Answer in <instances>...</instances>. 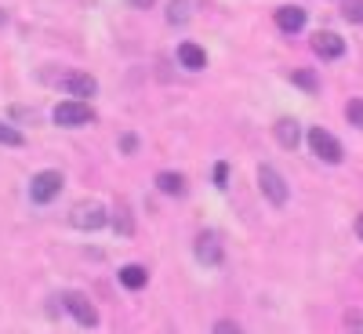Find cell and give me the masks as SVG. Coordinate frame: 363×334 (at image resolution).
<instances>
[{
  "mask_svg": "<svg viewBox=\"0 0 363 334\" xmlns=\"http://www.w3.org/2000/svg\"><path fill=\"white\" fill-rule=\"evenodd\" d=\"M109 222V211L99 204V200H84V204H77L73 211H69V226L73 229H84V233H95V229H102Z\"/></svg>",
  "mask_w": 363,
  "mask_h": 334,
  "instance_id": "cell-1",
  "label": "cell"
},
{
  "mask_svg": "<svg viewBox=\"0 0 363 334\" xmlns=\"http://www.w3.org/2000/svg\"><path fill=\"white\" fill-rule=\"evenodd\" d=\"M258 189H262V196H265L272 207H284V204H287V196H291L284 174H280L277 167H269V164H262V167H258Z\"/></svg>",
  "mask_w": 363,
  "mask_h": 334,
  "instance_id": "cell-2",
  "label": "cell"
},
{
  "mask_svg": "<svg viewBox=\"0 0 363 334\" xmlns=\"http://www.w3.org/2000/svg\"><path fill=\"white\" fill-rule=\"evenodd\" d=\"M51 116H55L58 128H80V124H91V120H95V109H91L87 102H80V99H66V102L55 106Z\"/></svg>",
  "mask_w": 363,
  "mask_h": 334,
  "instance_id": "cell-3",
  "label": "cell"
},
{
  "mask_svg": "<svg viewBox=\"0 0 363 334\" xmlns=\"http://www.w3.org/2000/svg\"><path fill=\"white\" fill-rule=\"evenodd\" d=\"M309 149H313L323 164H342V160H345L342 142L330 135V131H323V128H309Z\"/></svg>",
  "mask_w": 363,
  "mask_h": 334,
  "instance_id": "cell-4",
  "label": "cell"
},
{
  "mask_svg": "<svg viewBox=\"0 0 363 334\" xmlns=\"http://www.w3.org/2000/svg\"><path fill=\"white\" fill-rule=\"evenodd\" d=\"M58 193H62V174L58 171H37L29 178V200L33 204H51Z\"/></svg>",
  "mask_w": 363,
  "mask_h": 334,
  "instance_id": "cell-5",
  "label": "cell"
},
{
  "mask_svg": "<svg viewBox=\"0 0 363 334\" xmlns=\"http://www.w3.org/2000/svg\"><path fill=\"white\" fill-rule=\"evenodd\" d=\"M62 306L69 309V316H73L80 327H99V309L87 301V294H80V291H66V294H62Z\"/></svg>",
  "mask_w": 363,
  "mask_h": 334,
  "instance_id": "cell-6",
  "label": "cell"
},
{
  "mask_svg": "<svg viewBox=\"0 0 363 334\" xmlns=\"http://www.w3.org/2000/svg\"><path fill=\"white\" fill-rule=\"evenodd\" d=\"M55 84L62 87V91H69L73 99H91V95L99 91V80L91 77V73H80V69H69V73H62V77H58Z\"/></svg>",
  "mask_w": 363,
  "mask_h": 334,
  "instance_id": "cell-7",
  "label": "cell"
},
{
  "mask_svg": "<svg viewBox=\"0 0 363 334\" xmlns=\"http://www.w3.org/2000/svg\"><path fill=\"white\" fill-rule=\"evenodd\" d=\"M196 258L203 262V265H222V258H225V251H222V236L215 233V229H203L200 236H196Z\"/></svg>",
  "mask_w": 363,
  "mask_h": 334,
  "instance_id": "cell-8",
  "label": "cell"
},
{
  "mask_svg": "<svg viewBox=\"0 0 363 334\" xmlns=\"http://www.w3.org/2000/svg\"><path fill=\"white\" fill-rule=\"evenodd\" d=\"M313 51H316L320 58H342V55H345V40H342L338 33H327V29H323V33L313 37Z\"/></svg>",
  "mask_w": 363,
  "mask_h": 334,
  "instance_id": "cell-9",
  "label": "cell"
},
{
  "mask_svg": "<svg viewBox=\"0 0 363 334\" xmlns=\"http://www.w3.org/2000/svg\"><path fill=\"white\" fill-rule=\"evenodd\" d=\"M277 26L284 29V33H298L301 26H306V8H298V4H284V8H277Z\"/></svg>",
  "mask_w": 363,
  "mask_h": 334,
  "instance_id": "cell-10",
  "label": "cell"
},
{
  "mask_svg": "<svg viewBox=\"0 0 363 334\" xmlns=\"http://www.w3.org/2000/svg\"><path fill=\"white\" fill-rule=\"evenodd\" d=\"M178 62L186 66V69H203L207 66V55H203V48L200 44H193V40H186V44H178Z\"/></svg>",
  "mask_w": 363,
  "mask_h": 334,
  "instance_id": "cell-11",
  "label": "cell"
},
{
  "mask_svg": "<svg viewBox=\"0 0 363 334\" xmlns=\"http://www.w3.org/2000/svg\"><path fill=\"white\" fill-rule=\"evenodd\" d=\"M157 189L164 196H186V178H182L178 171H160L157 174Z\"/></svg>",
  "mask_w": 363,
  "mask_h": 334,
  "instance_id": "cell-12",
  "label": "cell"
},
{
  "mask_svg": "<svg viewBox=\"0 0 363 334\" xmlns=\"http://www.w3.org/2000/svg\"><path fill=\"white\" fill-rule=\"evenodd\" d=\"M116 280L124 284L128 291H142L145 280H149V272H145V265H135V262H131V265H124V269L116 272Z\"/></svg>",
  "mask_w": 363,
  "mask_h": 334,
  "instance_id": "cell-13",
  "label": "cell"
},
{
  "mask_svg": "<svg viewBox=\"0 0 363 334\" xmlns=\"http://www.w3.org/2000/svg\"><path fill=\"white\" fill-rule=\"evenodd\" d=\"M272 135H277V142L284 145V149H294L298 142H301V131H298V124L294 120H277V128H272Z\"/></svg>",
  "mask_w": 363,
  "mask_h": 334,
  "instance_id": "cell-14",
  "label": "cell"
},
{
  "mask_svg": "<svg viewBox=\"0 0 363 334\" xmlns=\"http://www.w3.org/2000/svg\"><path fill=\"white\" fill-rule=\"evenodd\" d=\"M196 4H200V0H171V8H167V22H171V26H186V22L193 18Z\"/></svg>",
  "mask_w": 363,
  "mask_h": 334,
  "instance_id": "cell-15",
  "label": "cell"
},
{
  "mask_svg": "<svg viewBox=\"0 0 363 334\" xmlns=\"http://www.w3.org/2000/svg\"><path fill=\"white\" fill-rule=\"evenodd\" d=\"M113 226H116L120 236H131V233H135V218H131L128 200H120V204H116V211H113Z\"/></svg>",
  "mask_w": 363,
  "mask_h": 334,
  "instance_id": "cell-16",
  "label": "cell"
},
{
  "mask_svg": "<svg viewBox=\"0 0 363 334\" xmlns=\"http://www.w3.org/2000/svg\"><path fill=\"white\" fill-rule=\"evenodd\" d=\"M291 84H298L301 91H309V95H316V91H320V77L313 69H291Z\"/></svg>",
  "mask_w": 363,
  "mask_h": 334,
  "instance_id": "cell-17",
  "label": "cell"
},
{
  "mask_svg": "<svg viewBox=\"0 0 363 334\" xmlns=\"http://www.w3.org/2000/svg\"><path fill=\"white\" fill-rule=\"evenodd\" d=\"M0 145L18 149V145H26V135H22L18 128H11V124H4V120H0Z\"/></svg>",
  "mask_w": 363,
  "mask_h": 334,
  "instance_id": "cell-18",
  "label": "cell"
},
{
  "mask_svg": "<svg viewBox=\"0 0 363 334\" xmlns=\"http://www.w3.org/2000/svg\"><path fill=\"white\" fill-rule=\"evenodd\" d=\"M342 18L345 22H363V0H342Z\"/></svg>",
  "mask_w": 363,
  "mask_h": 334,
  "instance_id": "cell-19",
  "label": "cell"
},
{
  "mask_svg": "<svg viewBox=\"0 0 363 334\" xmlns=\"http://www.w3.org/2000/svg\"><path fill=\"white\" fill-rule=\"evenodd\" d=\"M345 116H349V124H352V128H363V99H349Z\"/></svg>",
  "mask_w": 363,
  "mask_h": 334,
  "instance_id": "cell-20",
  "label": "cell"
},
{
  "mask_svg": "<svg viewBox=\"0 0 363 334\" xmlns=\"http://www.w3.org/2000/svg\"><path fill=\"white\" fill-rule=\"evenodd\" d=\"M345 327H349V334H363V313L359 309H349L345 313Z\"/></svg>",
  "mask_w": 363,
  "mask_h": 334,
  "instance_id": "cell-21",
  "label": "cell"
},
{
  "mask_svg": "<svg viewBox=\"0 0 363 334\" xmlns=\"http://www.w3.org/2000/svg\"><path fill=\"white\" fill-rule=\"evenodd\" d=\"M211 334H244V330H240L233 320H218L215 327H211Z\"/></svg>",
  "mask_w": 363,
  "mask_h": 334,
  "instance_id": "cell-22",
  "label": "cell"
},
{
  "mask_svg": "<svg viewBox=\"0 0 363 334\" xmlns=\"http://www.w3.org/2000/svg\"><path fill=\"white\" fill-rule=\"evenodd\" d=\"M225 178H229V164H215V186L225 189Z\"/></svg>",
  "mask_w": 363,
  "mask_h": 334,
  "instance_id": "cell-23",
  "label": "cell"
},
{
  "mask_svg": "<svg viewBox=\"0 0 363 334\" xmlns=\"http://www.w3.org/2000/svg\"><path fill=\"white\" fill-rule=\"evenodd\" d=\"M120 149H124V153H135V149H138V138H135V135H124V138H120Z\"/></svg>",
  "mask_w": 363,
  "mask_h": 334,
  "instance_id": "cell-24",
  "label": "cell"
},
{
  "mask_svg": "<svg viewBox=\"0 0 363 334\" xmlns=\"http://www.w3.org/2000/svg\"><path fill=\"white\" fill-rule=\"evenodd\" d=\"M356 236H359V240H363V215H359V218H356Z\"/></svg>",
  "mask_w": 363,
  "mask_h": 334,
  "instance_id": "cell-25",
  "label": "cell"
},
{
  "mask_svg": "<svg viewBox=\"0 0 363 334\" xmlns=\"http://www.w3.org/2000/svg\"><path fill=\"white\" fill-rule=\"evenodd\" d=\"M131 4H135V8H149V4H153V0H131Z\"/></svg>",
  "mask_w": 363,
  "mask_h": 334,
  "instance_id": "cell-26",
  "label": "cell"
},
{
  "mask_svg": "<svg viewBox=\"0 0 363 334\" xmlns=\"http://www.w3.org/2000/svg\"><path fill=\"white\" fill-rule=\"evenodd\" d=\"M4 22H8V15H4V11H0V26H4Z\"/></svg>",
  "mask_w": 363,
  "mask_h": 334,
  "instance_id": "cell-27",
  "label": "cell"
}]
</instances>
